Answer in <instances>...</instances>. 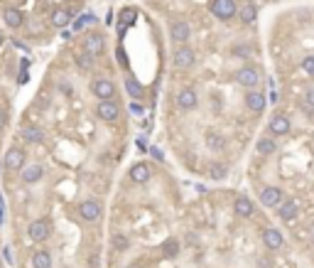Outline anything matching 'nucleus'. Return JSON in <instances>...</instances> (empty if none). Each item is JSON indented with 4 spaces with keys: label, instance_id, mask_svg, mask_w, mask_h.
Returning a JSON list of instances; mask_svg holds the SVG:
<instances>
[{
    "label": "nucleus",
    "instance_id": "obj_20",
    "mask_svg": "<svg viewBox=\"0 0 314 268\" xmlns=\"http://www.w3.org/2000/svg\"><path fill=\"white\" fill-rule=\"evenodd\" d=\"M238 15H241V22L250 25V22H255V15H258V10H255V5H253V3H246V5H241V8H238Z\"/></svg>",
    "mask_w": 314,
    "mask_h": 268
},
{
    "label": "nucleus",
    "instance_id": "obj_6",
    "mask_svg": "<svg viewBox=\"0 0 314 268\" xmlns=\"http://www.w3.org/2000/svg\"><path fill=\"white\" fill-rule=\"evenodd\" d=\"M79 214H81V219H86V222H96L101 217V204L96 199H86V202L79 204Z\"/></svg>",
    "mask_w": 314,
    "mask_h": 268
},
{
    "label": "nucleus",
    "instance_id": "obj_23",
    "mask_svg": "<svg viewBox=\"0 0 314 268\" xmlns=\"http://www.w3.org/2000/svg\"><path fill=\"white\" fill-rule=\"evenodd\" d=\"M275 148H277L275 138H260L258 145H255V150H258L260 155H270V153H275Z\"/></svg>",
    "mask_w": 314,
    "mask_h": 268
},
{
    "label": "nucleus",
    "instance_id": "obj_8",
    "mask_svg": "<svg viewBox=\"0 0 314 268\" xmlns=\"http://www.w3.org/2000/svg\"><path fill=\"white\" fill-rule=\"evenodd\" d=\"M282 202V190L280 187H263V192H260V204H265V207H277Z\"/></svg>",
    "mask_w": 314,
    "mask_h": 268
},
{
    "label": "nucleus",
    "instance_id": "obj_26",
    "mask_svg": "<svg viewBox=\"0 0 314 268\" xmlns=\"http://www.w3.org/2000/svg\"><path fill=\"white\" fill-rule=\"evenodd\" d=\"M135 20H137V10H135V8H125L123 13H121V17H118L121 28H128V25H133Z\"/></svg>",
    "mask_w": 314,
    "mask_h": 268
},
{
    "label": "nucleus",
    "instance_id": "obj_5",
    "mask_svg": "<svg viewBox=\"0 0 314 268\" xmlns=\"http://www.w3.org/2000/svg\"><path fill=\"white\" fill-rule=\"evenodd\" d=\"M277 214H280V219H282V222H292V219H297L300 207H297V202H295V199H282V202L277 204Z\"/></svg>",
    "mask_w": 314,
    "mask_h": 268
},
{
    "label": "nucleus",
    "instance_id": "obj_13",
    "mask_svg": "<svg viewBox=\"0 0 314 268\" xmlns=\"http://www.w3.org/2000/svg\"><path fill=\"white\" fill-rule=\"evenodd\" d=\"M246 106L253 113H260L263 109H265V94H263V91H255V89H250L248 96H246Z\"/></svg>",
    "mask_w": 314,
    "mask_h": 268
},
{
    "label": "nucleus",
    "instance_id": "obj_35",
    "mask_svg": "<svg viewBox=\"0 0 314 268\" xmlns=\"http://www.w3.org/2000/svg\"><path fill=\"white\" fill-rule=\"evenodd\" d=\"M304 106L312 111L314 109V89H307V94H304Z\"/></svg>",
    "mask_w": 314,
    "mask_h": 268
},
{
    "label": "nucleus",
    "instance_id": "obj_14",
    "mask_svg": "<svg viewBox=\"0 0 314 268\" xmlns=\"http://www.w3.org/2000/svg\"><path fill=\"white\" fill-rule=\"evenodd\" d=\"M263 244H265L268 249L277 251V249H282V234H280L277 229H265V231H263Z\"/></svg>",
    "mask_w": 314,
    "mask_h": 268
},
{
    "label": "nucleus",
    "instance_id": "obj_40",
    "mask_svg": "<svg viewBox=\"0 0 314 268\" xmlns=\"http://www.w3.org/2000/svg\"><path fill=\"white\" fill-rule=\"evenodd\" d=\"M3 126H5V113L0 111V128H3Z\"/></svg>",
    "mask_w": 314,
    "mask_h": 268
},
{
    "label": "nucleus",
    "instance_id": "obj_36",
    "mask_svg": "<svg viewBox=\"0 0 314 268\" xmlns=\"http://www.w3.org/2000/svg\"><path fill=\"white\" fill-rule=\"evenodd\" d=\"M3 258H5V263H10V266H13V251H10L8 246L3 249Z\"/></svg>",
    "mask_w": 314,
    "mask_h": 268
},
{
    "label": "nucleus",
    "instance_id": "obj_10",
    "mask_svg": "<svg viewBox=\"0 0 314 268\" xmlns=\"http://www.w3.org/2000/svg\"><path fill=\"white\" fill-rule=\"evenodd\" d=\"M196 103H199V96H196V91H191V89H182L177 94V106L182 111H191V109H196Z\"/></svg>",
    "mask_w": 314,
    "mask_h": 268
},
{
    "label": "nucleus",
    "instance_id": "obj_3",
    "mask_svg": "<svg viewBox=\"0 0 314 268\" xmlns=\"http://www.w3.org/2000/svg\"><path fill=\"white\" fill-rule=\"evenodd\" d=\"M49 219H37V222H32L30 224V239L32 241H44V239H49Z\"/></svg>",
    "mask_w": 314,
    "mask_h": 268
},
{
    "label": "nucleus",
    "instance_id": "obj_28",
    "mask_svg": "<svg viewBox=\"0 0 314 268\" xmlns=\"http://www.w3.org/2000/svg\"><path fill=\"white\" fill-rule=\"evenodd\" d=\"M94 59H96V57H91L89 52H81V55L76 57V64H79L81 69L89 71V69H94Z\"/></svg>",
    "mask_w": 314,
    "mask_h": 268
},
{
    "label": "nucleus",
    "instance_id": "obj_25",
    "mask_svg": "<svg viewBox=\"0 0 314 268\" xmlns=\"http://www.w3.org/2000/svg\"><path fill=\"white\" fill-rule=\"evenodd\" d=\"M5 22H8L10 28H20V25H22V13H20L17 8H8V10H5Z\"/></svg>",
    "mask_w": 314,
    "mask_h": 268
},
{
    "label": "nucleus",
    "instance_id": "obj_34",
    "mask_svg": "<svg viewBox=\"0 0 314 268\" xmlns=\"http://www.w3.org/2000/svg\"><path fill=\"white\" fill-rule=\"evenodd\" d=\"M113 246H116L118 251H125L130 244H128V239H125V236H113Z\"/></svg>",
    "mask_w": 314,
    "mask_h": 268
},
{
    "label": "nucleus",
    "instance_id": "obj_9",
    "mask_svg": "<svg viewBox=\"0 0 314 268\" xmlns=\"http://www.w3.org/2000/svg\"><path fill=\"white\" fill-rule=\"evenodd\" d=\"M91 89H94V94L101 101L113 99V94H116V86H113V82H108V79H96Z\"/></svg>",
    "mask_w": 314,
    "mask_h": 268
},
{
    "label": "nucleus",
    "instance_id": "obj_30",
    "mask_svg": "<svg viewBox=\"0 0 314 268\" xmlns=\"http://www.w3.org/2000/svg\"><path fill=\"white\" fill-rule=\"evenodd\" d=\"M162 251H164V256H177V251H179V244H177V241H175V239L164 241Z\"/></svg>",
    "mask_w": 314,
    "mask_h": 268
},
{
    "label": "nucleus",
    "instance_id": "obj_31",
    "mask_svg": "<svg viewBox=\"0 0 314 268\" xmlns=\"http://www.w3.org/2000/svg\"><path fill=\"white\" fill-rule=\"evenodd\" d=\"M226 172H229V170H226V165H223V163H216V165L211 168V177H214V180H223V177H226Z\"/></svg>",
    "mask_w": 314,
    "mask_h": 268
},
{
    "label": "nucleus",
    "instance_id": "obj_27",
    "mask_svg": "<svg viewBox=\"0 0 314 268\" xmlns=\"http://www.w3.org/2000/svg\"><path fill=\"white\" fill-rule=\"evenodd\" d=\"M206 145H209L211 150H221V148L226 145V141H223V136H219V133H209V136H206Z\"/></svg>",
    "mask_w": 314,
    "mask_h": 268
},
{
    "label": "nucleus",
    "instance_id": "obj_15",
    "mask_svg": "<svg viewBox=\"0 0 314 268\" xmlns=\"http://www.w3.org/2000/svg\"><path fill=\"white\" fill-rule=\"evenodd\" d=\"M270 133H273V136H285V133H290V118H287V116H273V118H270Z\"/></svg>",
    "mask_w": 314,
    "mask_h": 268
},
{
    "label": "nucleus",
    "instance_id": "obj_33",
    "mask_svg": "<svg viewBox=\"0 0 314 268\" xmlns=\"http://www.w3.org/2000/svg\"><path fill=\"white\" fill-rule=\"evenodd\" d=\"M302 69L307 71L309 76H314V55H309V57H304V59H302Z\"/></svg>",
    "mask_w": 314,
    "mask_h": 268
},
{
    "label": "nucleus",
    "instance_id": "obj_22",
    "mask_svg": "<svg viewBox=\"0 0 314 268\" xmlns=\"http://www.w3.org/2000/svg\"><path fill=\"white\" fill-rule=\"evenodd\" d=\"M32 268H52V256L47 251H37L32 256Z\"/></svg>",
    "mask_w": 314,
    "mask_h": 268
},
{
    "label": "nucleus",
    "instance_id": "obj_39",
    "mask_svg": "<svg viewBox=\"0 0 314 268\" xmlns=\"http://www.w3.org/2000/svg\"><path fill=\"white\" fill-rule=\"evenodd\" d=\"M270 101H273V103H277V101H280V94H277L275 89H273V94H270Z\"/></svg>",
    "mask_w": 314,
    "mask_h": 268
},
{
    "label": "nucleus",
    "instance_id": "obj_18",
    "mask_svg": "<svg viewBox=\"0 0 314 268\" xmlns=\"http://www.w3.org/2000/svg\"><path fill=\"white\" fill-rule=\"evenodd\" d=\"M233 209H236L238 217H253V209H255V207H253V202L248 197H238L233 202Z\"/></svg>",
    "mask_w": 314,
    "mask_h": 268
},
{
    "label": "nucleus",
    "instance_id": "obj_17",
    "mask_svg": "<svg viewBox=\"0 0 314 268\" xmlns=\"http://www.w3.org/2000/svg\"><path fill=\"white\" fill-rule=\"evenodd\" d=\"M189 35H191V28L187 22H175V25H172V40H175V42H187Z\"/></svg>",
    "mask_w": 314,
    "mask_h": 268
},
{
    "label": "nucleus",
    "instance_id": "obj_37",
    "mask_svg": "<svg viewBox=\"0 0 314 268\" xmlns=\"http://www.w3.org/2000/svg\"><path fill=\"white\" fill-rule=\"evenodd\" d=\"M130 113H135V116H142V106H140L137 101H133V103H130Z\"/></svg>",
    "mask_w": 314,
    "mask_h": 268
},
{
    "label": "nucleus",
    "instance_id": "obj_1",
    "mask_svg": "<svg viewBox=\"0 0 314 268\" xmlns=\"http://www.w3.org/2000/svg\"><path fill=\"white\" fill-rule=\"evenodd\" d=\"M236 0H211V13L216 15L219 20H229L236 15Z\"/></svg>",
    "mask_w": 314,
    "mask_h": 268
},
{
    "label": "nucleus",
    "instance_id": "obj_19",
    "mask_svg": "<svg viewBox=\"0 0 314 268\" xmlns=\"http://www.w3.org/2000/svg\"><path fill=\"white\" fill-rule=\"evenodd\" d=\"M42 175H44V170H42V165H27V168H22V182H37Z\"/></svg>",
    "mask_w": 314,
    "mask_h": 268
},
{
    "label": "nucleus",
    "instance_id": "obj_2",
    "mask_svg": "<svg viewBox=\"0 0 314 268\" xmlns=\"http://www.w3.org/2000/svg\"><path fill=\"white\" fill-rule=\"evenodd\" d=\"M258 79H260V74L255 67H241V69L236 71V82L241 86H258Z\"/></svg>",
    "mask_w": 314,
    "mask_h": 268
},
{
    "label": "nucleus",
    "instance_id": "obj_41",
    "mask_svg": "<svg viewBox=\"0 0 314 268\" xmlns=\"http://www.w3.org/2000/svg\"><path fill=\"white\" fill-rule=\"evenodd\" d=\"M312 236H314V226H312Z\"/></svg>",
    "mask_w": 314,
    "mask_h": 268
},
{
    "label": "nucleus",
    "instance_id": "obj_4",
    "mask_svg": "<svg viewBox=\"0 0 314 268\" xmlns=\"http://www.w3.org/2000/svg\"><path fill=\"white\" fill-rule=\"evenodd\" d=\"M103 47H106V40H103L98 32L86 35V40H83V52H89L91 57H96V55H101V52H103Z\"/></svg>",
    "mask_w": 314,
    "mask_h": 268
},
{
    "label": "nucleus",
    "instance_id": "obj_11",
    "mask_svg": "<svg viewBox=\"0 0 314 268\" xmlns=\"http://www.w3.org/2000/svg\"><path fill=\"white\" fill-rule=\"evenodd\" d=\"M194 62H196V52L191 47H179L177 55H175V64H177L179 69H189Z\"/></svg>",
    "mask_w": 314,
    "mask_h": 268
},
{
    "label": "nucleus",
    "instance_id": "obj_21",
    "mask_svg": "<svg viewBox=\"0 0 314 268\" xmlns=\"http://www.w3.org/2000/svg\"><path fill=\"white\" fill-rule=\"evenodd\" d=\"M22 138L27 143H42L44 141V133H42L37 126H25L22 128Z\"/></svg>",
    "mask_w": 314,
    "mask_h": 268
},
{
    "label": "nucleus",
    "instance_id": "obj_24",
    "mask_svg": "<svg viewBox=\"0 0 314 268\" xmlns=\"http://www.w3.org/2000/svg\"><path fill=\"white\" fill-rule=\"evenodd\" d=\"M69 17H71V15H69V10L59 8V10H54V13H52V25H54V28H67Z\"/></svg>",
    "mask_w": 314,
    "mask_h": 268
},
{
    "label": "nucleus",
    "instance_id": "obj_12",
    "mask_svg": "<svg viewBox=\"0 0 314 268\" xmlns=\"http://www.w3.org/2000/svg\"><path fill=\"white\" fill-rule=\"evenodd\" d=\"M5 165L10 170H22L25 168V153H22L20 148H10V150L5 153Z\"/></svg>",
    "mask_w": 314,
    "mask_h": 268
},
{
    "label": "nucleus",
    "instance_id": "obj_29",
    "mask_svg": "<svg viewBox=\"0 0 314 268\" xmlns=\"http://www.w3.org/2000/svg\"><path fill=\"white\" fill-rule=\"evenodd\" d=\"M125 89H128V94H130L133 99H137V96L142 94V86L137 84L135 79H125Z\"/></svg>",
    "mask_w": 314,
    "mask_h": 268
},
{
    "label": "nucleus",
    "instance_id": "obj_38",
    "mask_svg": "<svg viewBox=\"0 0 314 268\" xmlns=\"http://www.w3.org/2000/svg\"><path fill=\"white\" fill-rule=\"evenodd\" d=\"M150 153L155 160H162V150H157V148H150Z\"/></svg>",
    "mask_w": 314,
    "mask_h": 268
},
{
    "label": "nucleus",
    "instance_id": "obj_16",
    "mask_svg": "<svg viewBox=\"0 0 314 268\" xmlns=\"http://www.w3.org/2000/svg\"><path fill=\"white\" fill-rule=\"evenodd\" d=\"M130 180L137 184H145L148 180H150V168L145 165V163H137V165H133L130 168Z\"/></svg>",
    "mask_w": 314,
    "mask_h": 268
},
{
    "label": "nucleus",
    "instance_id": "obj_32",
    "mask_svg": "<svg viewBox=\"0 0 314 268\" xmlns=\"http://www.w3.org/2000/svg\"><path fill=\"white\" fill-rule=\"evenodd\" d=\"M91 22H94V15H81V17H79V20L74 22V30L79 32V30H83L86 25H91Z\"/></svg>",
    "mask_w": 314,
    "mask_h": 268
},
{
    "label": "nucleus",
    "instance_id": "obj_7",
    "mask_svg": "<svg viewBox=\"0 0 314 268\" xmlns=\"http://www.w3.org/2000/svg\"><path fill=\"white\" fill-rule=\"evenodd\" d=\"M96 113H98V118H103V121H116L118 118V103L113 99H108V101H101L98 106H96Z\"/></svg>",
    "mask_w": 314,
    "mask_h": 268
}]
</instances>
